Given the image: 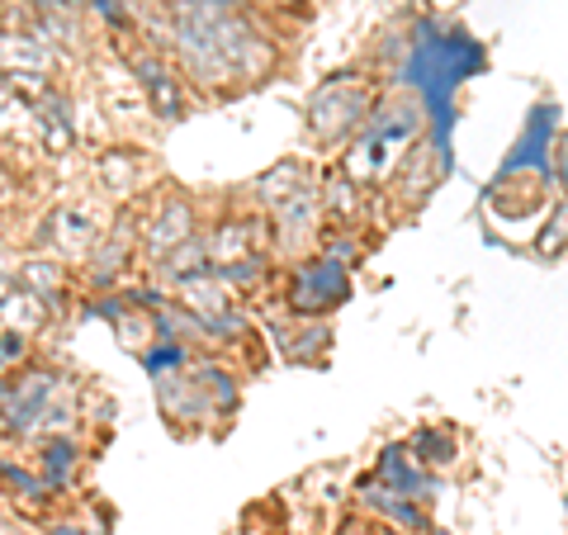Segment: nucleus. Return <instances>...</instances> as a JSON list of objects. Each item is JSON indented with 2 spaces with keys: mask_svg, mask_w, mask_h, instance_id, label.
I'll return each mask as SVG.
<instances>
[{
  "mask_svg": "<svg viewBox=\"0 0 568 535\" xmlns=\"http://www.w3.org/2000/svg\"><path fill=\"white\" fill-rule=\"evenodd\" d=\"M20 200H24V175H20V166H14L6 152H0V209L14 213V204H20Z\"/></svg>",
  "mask_w": 568,
  "mask_h": 535,
  "instance_id": "2eb2a0df",
  "label": "nucleus"
},
{
  "mask_svg": "<svg viewBox=\"0 0 568 535\" xmlns=\"http://www.w3.org/2000/svg\"><path fill=\"white\" fill-rule=\"evenodd\" d=\"M271 336H275L280 361H290V365H323L327 346H332L327 317H294L290 309H284V299L271 313Z\"/></svg>",
  "mask_w": 568,
  "mask_h": 535,
  "instance_id": "0eeeda50",
  "label": "nucleus"
},
{
  "mask_svg": "<svg viewBox=\"0 0 568 535\" xmlns=\"http://www.w3.org/2000/svg\"><path fill=\"white\" fill-rule=\"evenodd\" d=\"M536 252H540V256H549V261L568 256V194H559V200H549V209L540 213Z\"/></svg>",
  "mask_w": 568,
  "mask_h": 535,
  "instance_id": "4468645a",
  "label": "nucleus"
},
{
  "mask_svg": "<svg viewBox=\"0 0 568 535\" xmlns=\"http://www.w3.org/2000/svg\"><path fill=\"white\" fill-rule=\"evenodd\" d=\"M95 181L104 190V200L114 204H138L148 194V181H152V166L142 148H104L95 157Z\"/></svg>",
  "mask_w": 568,
  "mask_h": 535,
  "instance_id": "6e6552de",
  "label": "nucleus"
},
{
  "mask_svg": "<svg viewBox=\"0 0 568 535\" xmlns=\"http://www.w3.org/2000/svg\"><path fill=\"white\" fill-rule=\"evenodd\" d=\"M555 185L559 194H568V133L555 142Z\"/></svg>",
  "mask_w": 568,
  "mask_h": 535,
  "instance_id": "dca6fc26",
  "label": "nucleus"
},
{
  "mask_svg": "<svg viewBox=\"0 0 568 535\" xmlns=\"http://www.w3.org/2000/svg\"><path fill=\"white\" fill-rule=\"evenodd\" d=\"M6 228H10V213L0 209V242H10V233H6Z\"/></svg>",
  "mask_w": 568,
  "mask_h": 535,
  "instance_id": "a211bd4d",
  "label": "nucleus"
},
{
  "mask_svg": "<svg viewBox=\"0 0 568 535\" xmlns=\"http://www.w3.org/2000/svg\"><path fill=\"white\" fill-rule=\"evenodd\" d=\"M375 478H384L388 488H398L407 497H417V503L432 507L436 497H440V474L436 470H426L413 460V451H407V441H388L379 460H375Z\"/></svg>",
  "mask_w": 568,
  "mask_h": 535,
  "instance_id": "1a4fd4ad",
  "label": "nucleus"
},
{
  "mask_svg": "<svg viewBox=\"0 0 568 535\" xmlns=\"http://www.w3.org/2000/svg\"><path fill=\"white\" fill-rule=\"evenodd\" d=\"M313 185H323V171H313L308 162L290 157V162H275L265 175H256L246 200H252L261 213H271V209H280L284 200H294V194H304V190H313Z\"/></svg>",
  "mask_w": 568,
  "mask_h": 535,
  "instance_id": "9b49d317",
  "label": "nucleus"
},
{
  "mask_svg": "<svg viewBox=\"0 0 568 535\" xmlns=\"http://www.w3.org/2000/svg\"><path fill=\"white\" fill-rule=\"evenodd\" d=\"M33 465H39V474L48 478L52 493H71L77 488V478L85 470V451H81V436L77 432H62V436H48L33 445Z\"/></svg>",
  "mask_w": 568,
  "mask_h": 535,
  "instance_id": "f8f14e48",
  "label": "nucleus"
},
{
  "mask_svg": "<svg viewBox=\"0 0 568 535\" xmlns=\"http://www.w3.org/2000/svg\"><path fill=\"white\" fill-rule=\"evenodd\" d=\"M0 123H6V119H0Z\"/></svg>",
  "mask_w": 568,
  "mask_h": 535,
  "instance_id": "6ab92c4d",
  "label": "nucleus"
},
{
  "mask_svg": "<svg viewBox=\"0 0 568 535\" xmlns=\"http://www.w3.org/2000/svg\"><path fill=\"white\" fill-rule=\"evenodd\" d=\"M110 223H114V213L100 209L95 200H62V204H52L39 219L29 246H33V252H43V256L85 261L95 252V242L110 233Z\"/></svg>",
  "mask_w": 568,
  "mask_h": 535,
  "instance_id": "f03ea898",
  "label": "nucleus"
},
{
  "mask_svg": "<svg viewBox=\"0 0 568 535\" xmlns=\"http://www.w3.org/2000/svg\"><path fill=\"white\" fill-rule=\"evenodd\" d=\"M355 507H361V516H369V522L379 526H398L407 535H426L436 522H432V507L417 503V497H407L398 488H388L384 478H375V470H369L361 484H355Z\"/></svg>",
  "mask_w": 568,
  "mask_h": 535,
  "instance_id": "39448f33",
  "label": "nucleus"
},
{
  "mask_svg": "<svg viewBox=\"0 0 568 535\" xmlns=\"http://www.w3.org/2000/svg\"><path fill=\"white\" fill-rule=\"evenodd\" d=\"M369 535H407V531H398V526H379V522H375V526H369Z\"/></svg>",
  "mask_w": 568,
  "mask_h": 535,
  "instance_id": "f3484780",
  "label": "nucleus"
},
{
  "mask_svg": "<svg viewBox=\"0 0 568 535\" xmlns=\"http://www.w3.org/2000/svg\"><path fill=\"white\" fill-rule=\"evenodd\" d=\"M280 299L294 317H327L351 299V265L332 261L327 252H308L290 261V271L280 275Z\"/></svg>",
  "mask_w": 568,
  "mask_h": 535,
  "instance_id": "7ed1b4c3",
  "label": "nucleus"
},
{
  "mask_svg": "<svg viewBox=\"0 0 568 535\" xmlns=\"http://www.w3.org/2000/svg\"><path fill=\"white\" fill-rule=\"evenodd\" d=\"M138 223H142V261H156V256H166L171 246H181L200 233L204 213H200V200H194V194L162 185L138 204Z\"/></svg>",
  "mask_w": 568,
  "mask_h": 535,
  "instance_id": "20e7f679",
  "label": "nucleus"
},
{
  "mask_svg": "<svg viewBox=\"0 0 568 535\" xmlns=\"http://www.w3.org/2000/svg\"><path fill=\"white\" fill-rule=\"evenodd\" d=\"M440 152L446 148H436V138H417L413 148H403V157L388 166V200L417 209L440 181Z\"/></svg>",
  "mask_w": 568,
  "mask_h": 535,
  "instance_id": "423d86ee",
  "label": "nucleus"
},
{
  "mask_svg": "<svg viewBox=\"0 0 568 535\" xmlns=\"http://www.w3.org/2000/svg\"><path fill=\"white\" fill-rule=\"evenodd\" d=\"M407 451H413L417 465L446 474L455 460H459V441L450 436V426H417L413 441H407Z\"/></svg>",
  "mask_w": 568,
  "mask_h": 535,
  "instance_id": "ddd939ff",
  "label": "nucleus"
},
{
  "mask_svg": "<svg viewBox=\"0 0 568 535\" xmlns=\"http://www.w3.org/2000/svg\"><path fill=\"white\" fill-rule=\"evenodd\" d=\"M14 280H20L33 299H43L52 309V317H58L71 303V284H77V275H71V265L62 256H43V252L20 256V271H14Z\"/></svg>",
  "mask_w": 568,
  "mask_h": 535,
  "instance_id": "9d476101",
  "label": "nucleus"
},
{
  "mask_svg": "<svg viewBox=\"0 0 568 535\" xmlns=\"http://www.w3.org/2000/svg\"><path fill=\"white\" fill-rule=\"evenodd\" d=\"M369 110H375V91H369V77L361 71H332V77L308 95V138L317 148H342L355 142V133L365 129Z\"/></svg>",
  "mask_w": 568,
  "mask_h": 535,
  "instance_id": "f257e3e1",
  "label": "nucleus"
}]
</instances>
